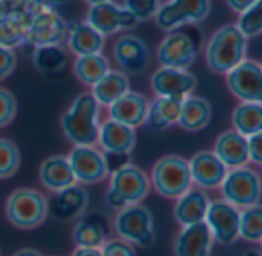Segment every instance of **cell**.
<instances>
[{
    "label": "cell",
    "instance_id": "7a4b0ae2",
    "mask_svg": "<svg viewBox=\"0 0 262 256\" xmlns=\"http://www.w3.org/2000/svg\"><path fill=\"white\" fill-rule=\"evenodd\" d=\"M107 178L109 184L104 195V204L115 212L143 203L152 190L149 174L130 161L109 172Z\"/></svg>",
    "mask_w": 262,
    "mask_h": 256
},
{
    "label": "cell",
    "instance_id": "f907efd6",
    "mask_svg": "<svg viewBox=\"0 0 262 256\" xmlns=\"http://www.w3.org/2000/svg\"><path fill=\"white\" fill-rule=\"evenodd\" d=\"M0 256H2V252H0Z\"/></svg>",
    "mask_w": 262,
    "mask_h": 256
},
{
    "label": "cell",
    "instance_id": "d4e9b609",
    "mask_svg": "<svg viewBox=\"0 0 262 256\" xmlns=\"http://www.w3.org/2000/svg\"><path fill=\"white\" fill-rule=\"evenodd\" d=\"M212 151L226 164L227 169H235L249 164L247 138L233 129L221 132L216 137Z\"/></svg>",
    "mask_w": 262,
    "mask_h": 256
},
{
    "label": "cell",
    "instance_id": "9a60e30c",
    "mask_svg": "<svg viewBox=\"0 0 262 256\" xmlns=\"http://www.w3.org/2000/svg\"><path fill=\"white\" fill-rule=\"evenodd\" d=\"M112 57L126 74H143L150 65V49L147 43L135 34H123L112 45Z\"/></svg>",
    "mask_w": 262,
    "mask_h": 256
},
{
    "label": "cell",
    "instance_id": "c3c4849f",
    "mask_svg": "<svg viewBox=\"0 0 262 256\" xmlns=\"http://www.w3.org/2000/svg\"><path fill=\"white\" fill-rule=\"evenodd\" d=\"M84 2H86V3H88L89 6H91V5H95V3H101V2H106V0H84Z\"/></svg>",
    "mask_w": 262,
    "mask_h": 256
},
{
    "label": "cell",
    "instance_id": "4fadbf2b",
    "mask_svg": "<svg viewBox=\"0 0 262 256\" xmlns=\"http://www.w3.org/2000/svg\"><path fill=\"white\" fill-rule=\"evenodd\" d=\"M204 224L220 246H232L239 240V209L221 200H210Z\"/></svg>",
    "mask_w": 262,
    "mask_h": 256
},
{
    "label": "cell",
    "instance_id": "8d00e7d4",
    "mask_svg": "<svg viewBox=\"0 0 262 256\" xmlns=\"http://www.w3.org/2000/svg\"><path fill=\"white\" fill-rule=\"evenodd\" d=\"M160 0H123V6L137 18V22H149L160 8Z\"/></svg>",
    "mask_w": 262,
    "mask_h": 256
},
{
    "label": "cell",
    "instance_id": "4dcf8cb0",
    "mask_svg": "<svg viewBox=\"0 0 262 256\" xmlns=\"http://www.w3.org/2000/svg\"><path fill=\"white\" fill-rule=\"evenodd\" d=\"M232 129L246 138L262 132V104L239 101L232 111Z\"/></svg>",
    "mask_w": 262,
    "mask_h": 256
},
{
    "label": "cell",
    "instance_id": "603a6c76",
    "mask_svg": "<svg viewBox=\"0 0 262 256\" xmlns=\"http://www.w3.org/2000/svg\"><path fill=\"white\" fill-rule=\"evenodd\" d=\"M209 203H210V198L207 192L196 186H192L175 200L173 218L181 227L203 223Z\"/></svg>",
    "mask_w": 262,
    "mask_h": 256
},
{
    "label": "cell",
    "instance_id": "277c9868",
    "mask_svg": "<svg viewBox=\"0 0 262 256\" xmlns=\"http://www.w3.org/2000/svg\"><path fill=\"white\" fill-rule=\"evenodd\" d=\"M8 223L18 230H34L49 217V201L34 187H18L12 190L5 203Z\"/></svg>",
    "mask_w": 262,
    "mask_h": 256
},
{
    "label": "cell",
    "instance_id": "1f68e13d",
    "mask_svg": "<svg viewBox=\"0 0 262 256\" xmlns=\"http://www.w3.org/2000/svg\"><path fill=\"white\" fill-rule=\"evenodd\" d=\"M111 69L109 60L100 54L80 55L74 61V75L84 86H94Z\"/></svg>",
    "mask_w": 262,
    "mask_h": 256
},
{
    "label": "cell",
    "instance_id": "f6af8a7d",
    "mask_svg": "<svg viewBox=\"0 0 262 256\" xmlns=\"http://www.w3.org/2000/svg\"><path fill=\"white\" fill-rule=\"evenodd\" d=\"M11 256H43L37 249H32V247H23V249H18L15 250Z\"/></svg>",
    "mask_w": 262,
    "mask_h": 256
},
{
    "label": "cell",
    "instance_id": "f35d334b",
    "mask_svg": "<svg viewBox=\"0 0 262 256\" xmlns=\"http://www.w3.org/2000/svg\"><path fill=\"white\" fill-rule=\"evenodd\" d=\"M100 250L103 256H137L135 247L118 237L109 238Z\"/></svg>",
    "mask_w": 262,
    "mask_h": 256
},
{
    "label": "cell",
    "instance_id": "7bdbcfd3",
    "mask_svg": "<svg viewBox=\"0 0 262 256\" xmlns=\"http://www.w3.org/2000/svg\"><path fill=\"white\" fill-rule=\"evenodd\" d=\"M261 0H226L227 6L230 8V11H233L235 14H241L246 9H249L250 6H253L255 3H258Z\"/></svg>",
    "mask_w": 262,
    "mask_h": 256
},
{
    "label": "cell",
    "instance_id": "5bb4252c",
    "mask_svg": "<svg viewBox=\"0 0 262 256\" xmlns=\"http://www.w3.org/2000/svg\"><path fill=\"white\" fill-rule=\"evenodd\" d=\"M86 22L104 37L118 32H127L138 26L137 18L123 5H118L114 0L91 5Z\"/></svg>",
    "mask_w": 262,
    "mask_h": 256
},
{
    "label": "cell",
    "instance_id": "ba28073f",
    "mask_svg": "<svg viewBox=\"0 0 262 256\" xmlns=\"http://www.w3.org/2000/svg\"><path fill=\"white\" fill-rule=\"evenodd\" d=\"M69 23L57 11L55 6L48 5L31 15L26 38L21 45L26 54H32L37 46L57 45L66 40Z\"/></svg>",
    "mask_w": 262,
    "mask_h": 256
},
{
    "label": "cell",
    "instance_id": "f1b7e54d",
    "mask_svg": "<svg viewBox=\"0 0 262 256\" xmlns=\"http://www.w3.org/2000/svg\"><path fill=\"white\" fill-rule=\"evenodd\" d=\"M181 101L183 98L155 97L152 101H149L144 124L154 131H166L177 124L181 111Z\"/></svg>",
    "mask_w": 262,
    "mask_h": 256
},
{
    "label": "cell",
    "instance_id": "cb8c5ba5",
    "mask_svg": "<svg viewBox=\"0 0 262 256\" xmlns=\"http://www.w3.org/2000/svg\"><path fill=\"white\" fill-rule=\"evenodd\" d=\"M213 118V108L210 101L201 95L190 94L183 98L181 111L177 124L186 132L204 131Z\"/></svg>",
    "mask_w": 262,
    "mask_h": 256
},
{
    "label": "cell",
    "instance_id": "3957f363",
    "mask_svg": "<svg viewBox=\"0 0 262 256\" xmlns=\"http://www.w3.org/2000/svg\"><path fill=\"white\" fill-rule=\"evenodd\" d=\"M249 40L238 31L235 23L223 25L209 38L204 49L207 68L218 75H226L230 69L247 58Z\"/></svg>",
    "mask_w": 262,
    "mask_h": 256
},
{
    "label": "cell",
    "instance_id": "2e32d148",
    "mask_svg": "<svg viewBox=\"0 0 262 256\" xmlns=\"http://www.w3.org/2000/svg\"><path fill=\"white\" fill-rule=\"evenodd\" d=\"M196 86L198 80L189 69L160 66L150 75V89L155 97L184 98L193 94Z\"/></svg>",
    "mask_w": 262,
    "mask_h": 256
},
{
    "label": "cell",
    "instance_id": "7dc6e473",
    "mask_svg": "<svg viewBox=\"0 0 262 256\" xmlns=\"http://www.w3.org/2000/svg\"><path fill=\"white\" fill-rule=\"evenodd\" d=\"M243 256H261V252L259 250H255V249H250V250H247Z\"/></svg>",
    "mask_w": 262,
    "mask_h": 256
},
{
    "label": "cell",
    "instance_id": "836d02e7",
    "mask_svg": "<svg viewBox=\"0 0 262 256\" xmlns=\"http://www.w3.org/2000/svg\"><path fill=\"white\" fill-rule=\"evenodd\" d=\"M31 18H8L0 17V46L17 49L21 48Z\"/></svg>",
    "mask_w": 262,
    "mask_h": 256
},
{
    "label": "cell",
    "instance_id": "74e56055",
    "mask_svg": "<svg viewBox=\"0 0 262 256\" xmlns=\"http://www.w3.org/2000/svg\"><path fill=\"white\" fill-rule=\"evenodd\" d=\"M18 112V103L15 95L6 89V88H0V129L9 126Z\"/></svg>",
    "mask_w": 262,
    "mask_h": 256
},
{
    "label": "cell",
    "instance_id": "681fc988",
    "mask_svg": "<svg viewBox=\"0 0 262 256\" xmlns=\"http://www.w3.org/2000/svg\"><path fill=\"white\" fill-rule=\"evenodd\" d=\"M51 256H57V255H51Z\"/></svg>",
    "mask_w": 262,
    "mask_h": 256
},
{
    "label": "cell",
    "instance_id": "5b68a950",
    "mask_svg": "<svg viewBox=\"0 0 262 256\" xmlns=\"http://www.w3.org/2000/svg\"><path fill=\"white\" fill-rule=\"evenodd\" d=\"M149 178L157 195L173 201L193 186L187 158L177 154L160 157L152 166Z\"/></svg>",
    "mask_w": 262,
    "mask_h": 256
},
{
    "label": "cell",
    "instance_id": "52a82bcc",
    "mask_svg": "<svg viewBox=\"0 0 262 256\" xmlns=\"http://www.w3.org/2000/svg\"><path fill=\"white\" fill-rule=\"evenodd\" d=\"M221 197L236 209H246L259 204L262 195V180L259 172L250 166L229 169L221 186Z\"/></svg>",
    "mask_w": 262,
    "mask_h": 256
},
{
    "label": "cell",
    "instance_id": "b9f144b4",
    "mask_svg": "<svg viewBox=\"0 0 262 256\" xmlns=\"http://www.w3.org/2000/svg\"><path fill=\"white\" fill-rule=\"evenodd\" d=\"M247 152H249V163L261 166L262 164V132L255 134L247 138Z\"/></svg>",
    "mask_w": 262,
    "mask_h": 256
},
{
    "label": "cell",
    "instance_id": "d6986e66",
    "mask_svg": "<svg viewBox=\"0 0 262 256\" xmlns=\"http://www.w3.org/2000/svg\"><path fill=\"white\" fill-rule=\"evenodd\" d=\"M97 144L104 154L129 157L137 146V132L134 127L107 117L104 121L100 123Z\"/></svg>",
    "mask_w": 262,
    "mask_h": 256
},
{
    "label": "cell",
    "instance_id": "d590c367",
    "mask_svg": "<svg viewBox=\"0 0 262 256\" xmlns=\"http://www.w3.org/2000/svg\"><path fill=\"white\" fill-rule=\"evenodd\" d=\"M235 26L247 40L259 37L262 32V0L238 14V22Z\"/></svg>",
    "mask_w": 262,
    "mask_h": 256
},
{
    "label": "cell",
    "instance_id": "e0dca14e",
    "mask_svg": "<svg viewBox=\"0 0 262 256\" xmlns=\"http://www.w3.org/2000/svg\"><path fill=\"white\" fill-rule=\"evenodd\" d=\"M187 161L193 186L203 190L220 189L229 169L213 154V151H200L193 154Z\"/></svg>",
    "mask_w": 262,
    "mask_h": 256
},
{
    "label": "cell",
    "instance_id": "8992f818",
    "mask_svg": "<svg viewBox=\"0 0 262 256\" xmlns=\"http://www.w3.org/2000/svg\"><path fill=\"white\" fill-rule=\"evenodd\" d=\"M112 227L118 238L127 241L134 247L147 249L154 246L157 238L154 214L143 203L117 210Z\"/></svg>",
    "mask_w": 262,
    "mask_h": 256
},
{
    "label": "cell",
    "instance_id": "83f0119b",
    "mask_svg": "<svg viewBox=\"0 0 262 256\" xmlns=\"http://www.w3.org/2000/svg\"><path fill=\"white\" fill-rule=\"evenodd\" d=\"M129 89L130 80L127 74L120 69H109L94 86H91V94L100 106L107 108Z\"/></svg>",
    "mask_w": 262,
    "mask_h": 256
},
{
    "label": "cell",
    "instance_id": "d6a6232c",
    "mask_svg": "<svg viewBox=\"0 0 262 256\" xmlns=\"http://www.w3.org/2000/svg\"><path fill=\"white\" fill-rule=\"evenodd\" d=\"M239 240L250 244H261L262 209L259 204L239 209Z\"/></svg>",
    "mask_w": 262,
    "mask_h": 256
},
{
    "label": "cell",
    "instance_id": "6da1fadb",
    "mask_svg": "<svg viewBox=\"0 0 262 256\" xmlns=\"http://www.w3.org/2000/svg\"><path fill=\"white\" fill-rule=\"evenodd\" d=\"M100 109L94 95L80 92L74 97L68 109L60 115V127L64 138L72 146L97 144L100 129Z\"/></svg>",
    "mask_w": 262,
    "mask_h": 256
},
{
    "label": "cell",
    "instance_id": "484cf974",
    "mask_svg": "<svg viewBox=\"0 0 262 256\" xmlns=\"http://www.w3.org/2000/svg\"><path fill=\"white\" fill-rule=\"evenodd\" d=\"M64 41L68 43V49L77 57H80V55L103 52L106 45V37L84 20V22H74L72 25H69Z\"/></svg>",
    "mask_w": 262,
    "mask_h": 256
},
{
    "label": "cell",
    "instance_id": "44dd1931",
    "mask_svg": "<svg viewBox=\"0 0 262 256\" xmlns=\"http://www.w3.org/2000/svg\"><path fill=\"white\" fill-rule=\"evenodd\" d=\"M213 237L203 223L181 227L173 241V256H212Z\"/></svg>",
    "mask_w": 262,
    "mask_h": 256
},
{
    "label": "cell",
    "instance_id": "ee69618b",
    "mask_svg": "<svg viewBox=\"0 0 262 256\" xmlns=\"http://www.w3.org/2000/svg\"><path fill=\"white\" fill-rule=\"evenodd\" d=\"M71 256H103L100 249H88V247H75Z\"/></svg>",
    "mask_w": 262,
    "mask_h": 256
},
{
    "label": "cell",
    "instance_id": "60d3db41",
    "mask_svg": "<svg viewBox=\"0 0 262 256\" xmlns=\"http://www.w3.org/2000/svg\"><path fill=\"white\" fill-rule=\"evenodd\" d=\"M17 68V54L14 49L0 46V81L6 80Z\"/></svg>",
    "mask_w": 262,
    "mask_h": 256
},
{
    "label": "cell",
    "instance_id": "7402d4cb",
    "mask_svg": "<svg viewBox=\"0 0 262 256\" xmlns=\"http://www.w3.org/2000/svg\"><path fill=\"white\" fill-rule=\"evenodd\" d=\"M149 108V98L137 91H127L111 106H107L109 118L137 129L146 121Z\"/></svg>",
    "mask_w": 262,
    "mask_h": 256
},
{
    "label": "cell",
    "instance_id": "ac0fdd59",
    "mask_svg": "<svg viewBox=\"0 0 262 256\" xmlns=\"http://www.w3.org/2000/svg\"><path fill=\"white\" fill-rule=\"evenodd\" d=\"M109 218L101 212H86L75 220L72 229V243L75 247L101 249L111 238Z\"/></svg>",
    "mask_w": 262,
    "mask_h": 256
},
{
    "label": "cell",
    "instance_id": "f546056e",
    "mask_svg": "<svg viewBox=\"0 0 262 256\" xmlns=\"http://www.w3.org/2000/svg\"><path fill=\"white\" fill-rule=\"evenodd\" d=\"M31 58L34 68L40 74H46V75H52L64 71L69 63L68 49L61 43L37 46L31 54Z\"/></svg>",
    "mask_w": 262,
    "mask_h": 256
},
{
    "label": "cell",
    "instance_id": "ab89813d",
    "mask_svg": "<svg viewBox=\"0 0 262 256\" xmlns=\"http://www.w3.org/2000/svg\"><path fill=\"white\" fill-rule=\"evenodd\" d=\"M0 17L31 18L26 11V0H0Z\"/></svg>",
    "mask_w": 262,
    "mask_h": 256
},
{
    "label": "cell",
    "instance_id": "e575fe53",
    "mask_svg": "<svg viewBox=\"0 0 262 256\" xmlns=\"http://www.w3.org/2000/svg\"><path fill=\"white\" fill-rule=\"evenodd\" d=\"M21 164V154L18 146L5 137H0V180L14 177Z\"/></svg>",
    "mask_w": 262,
    "mask_h": 256
},
{
    "label": "cell",
    "instance_id": "8fae6325",
    "mask_svg": "<svg viewBox=\"0 0 262 256\" xmlns=\"http://www.w3.org/2000/svg\"><path fill=\"white\" fill-rule=\"evenodd\" d=\"M66 157L77 184L95 186L107 180L109 169L104 152L95 144L74 146Z\"/></svg>",
    "mask_w": 262,
    "mask_h": 256
},
{
    "label": "cell",
    "instance_id": "9c48e42d",
    "mask_svg": "<svg viewBox=\"0 0 262 256\" xmlns=\"http://www.w3.org/2000/svg\"><path fill=\"white\" fill-rule=\"evenodd\" d=\"M200 51V38L193 35V32L178 28L169 31L167 35L160 41L155 55L160 66L189 69Z\"/></svg>",
    "mask_w": 262,
    "mask_h": 256
},
{
    "label": "cell",
    "instance_id": "30bf717a",
    "mask_svg": "<svg viewBox=\"0 0 262 256\" xmlns=\"http://www.w3.org/2000/svg\"><path fill=\"white\" fill-rule=\"evenodd\" d=\"M212 11V0H169L160 5L154 20L161 31L198 25L204 22Z\"/></svg>",
    "mask_w": 262,
    "mask_h": 256
},
{
    "label": "cell",
    "instance_id": "7c38bea8",
    "mask_svg": "<svg viewBox=\"0 0 262 256\" xmlns=\"http://www.w3.org/2000/svg\"><path fill=\"white\" fill-rule=\"evenodd\" d=\"M226 84L230 94L239 101H262V66L258 60L244 58L226 75Z\"/></svg>",
    "mask_w": 262,
    "mask_h": 256
},
{
    "label": "cell",
    "instance_id": "bcb514c9",
    "mask_svg": "<svg viewBox=\"0 0 262 256\" xmlns=\"http://www.w3.org/2000/svg\"><path fill=\"white\" fill-rule=\"evenodd\" d=\"M48 2H49L52 6H55V8H57V6H61V5H66V3H69L71 0H48Z\"/></svg>",
    "mask_w": 262,
    "mask_h": 256
},
{
    "label": "cell",
    "instance_id": "ffe728a7",
    "mask_svg": "<svg viewBox=\"0 0 262 256\" xmlns=\"http://www.w3.org/2000/svg\"><path fill=\"white\" fill-rule=\"evenodd\" d=\"M89 207V194L81 184H72L60 192H55L52 204H49V214L60 221H75L83 214L88 212Z\"/></svg>",
    "mask_w": 262,
    "mask_h": 256
},
{
    "label": "cell",
    "instance_id": "4316f807",
    "mask_svg": "<svg viewBox=\"0 0 262 256\" xmlns=\"http://www.w3.org/2000/svg\"><path fill=\"white\" fill-rule=\"evenodd\" d=\"M38 180L45 189L55 194L72 184L75 178L66 155H49L38 167Z\"/></svg>",
    "mask_w": 262,
    "mask_h": 256
}]
</instances>
